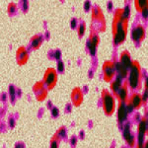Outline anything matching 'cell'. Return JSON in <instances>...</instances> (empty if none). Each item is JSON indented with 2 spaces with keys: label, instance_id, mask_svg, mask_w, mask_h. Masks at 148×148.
Wrapping results in <instances>:
<instances>
[{
  "label": "cell",
  "instance_id": "cell-30",
  "mask_svg": "<svg viewBox=\"0 0 148 148\" xmlns=\"http://www.w3.org/2000/svg\"><path fill=\"white\" fill-rule=\"evenodd\" d=\"M84 10L86 11H89L91 9V4L90 1H86L84 5Z\"/></svg>",
  "mask_w": 148,
  "mask_h": 148
},
{
  "label": "cell",
  "instance_id": "cell-40",
  "mask_svg": "<svg viewBox=\"0 0 148 148\" xmlns=\"http://www.w3.org/2000/svg\"><path fill=\"white\" fill-rule=\"evenodd\" d=\"M15 148H21V147H20V146H19V145H16V147Z\"/></svg>",
  "mask_w": 148,
  "mask_h": 148
},
{
  "label": "cell",
  "instance_id": "cell-23",
  "mask_svg": "<svg viewBox=\"0 0 148 148\" xmlns=\"http://www.w3.org/2000/svg\"><path fill=\"white\" fill-rule=\"evenodd\" d=\"M17 10V6L14 2H11L8 7V12L10 15H14Z\"/></svg>",
  "mask_w": 148,
  "mask_h": 148
},
{
  "label": "cell",
  "instance_id": "cell-31",
  "mask_svg": "<svg viewBox=\"0 0 148 148\" xmlns=\"http://www.w3.org/2000/svg\"><path fill=\"white\" fill-rule=\"evenodd\" d=\"M51 113H52L53 116L56 117V116H58V115H59V110L56 108H52V109H51Z\"/></svg>",
  "mask_w": 148,
  "mask_h": 148
},
{
  "label": "cell",
  "instance_id": "cell-38",
  "mask_svg": "<svg viewBox=\"0 0 148 148\" xmlns=\"http://www.w3.org/2000/svg\"><path fill=\"white\" fill-rule=\"evenodd\" d=\"M144 148H148V141H147L146 144L145 145V147H144Z\"/></svg>",
  "mask_w": 148,
  "mask_h": 148
},
{
  "label": "cell",
  "instance_id": "cell-15",
  "mask_svg": "<svg viewBox=\"0 0 148 148\" xmlns=\"http://www.w3.org/2000/svg\"><path fill=\"white\" fill-rule=\"evenodd\" d=\"M84 100V92L80 88H75L71 92V101L74 106H80Z\"/></svg>",
  "mask_w": 148,
  "mask_h": 148
},
{
  "label": "cell",
  "instance_id": "cell-33",
  "mask_svg": "<svg viewBox=\"0 0 148 148\" xmlns=\"http://www.w3.org/2000/svg\"><path fill=\"white\" fill-rule=\"evenodd\" d=\"M144 90L148 91V76L144 79Z\"/></svg>",
  "mask_w": 148,
  "mask_h": 148
},
{
  "label": "cell",
  "instance_id": "cell-36",
  "mask_svg": "<svg viewBox=\"0 0 148 148\" xmlns=\"http://www.w3.org/2000/svg\"><path fill=\"white\" fill-rule=\"evenodd\" d=\"M76 141H77V139H76V137H72V138H71V144L72 145H76Z\"/></svg>",
  "mask_w": 148,
  "mask_h": 148
},
{
  "label": "cell",
  "instance_id": "cell-34",
  "mask_svg": "<svg viewBox=\"0 0 148 148\" xmlns=\"http://www.w3.org/2000/svg\"><path fill=\"white\" fill-rule=\"evenodd\" d=\"M53 57L55 58V59H56V60L59 61V59H60V58H61V53H60V51H55V52H54V53H53Z\"/></svg>",
  "mask_w": 148,
  "mask_h": 148
},
{
  "label": "cell",
  "instance_id": "cell-3",
  "mask_svg": "<svg viewBox=\"0 0 148 148\" xmlns=\"http://www.w3.org/2000/svg\"><path fill=\"white\" fill-rule=\"evenodd\" d=\"M101 102L104 114L108 116L114 114L117 109L116 97L110 92V90L107 89L103 90L101 92Z\"/></svg>",
  "mask_w": 148,
  "mask_h": 148
},
{
  "label": "cell",
  "instance_id": "cell-10",
  "mask_svg": "<svg viewBox=\"0 0 148 148\" xmlns=\"http://www.w3.org/2000/svg\"><path fill=\"white\" fill-rule=\"evenodd\" d=\"M146 36V30L145 27L141 24H138L133 27L131 31V39L135 43H141L145 39Z\"/></svg>",
  "mask_w": 148,
  "mask_h": 148
},
{
  "label": "cell",
  "instance_id": "cell-32",
  "mask_svg": "<svg viewBox=\"0 0 148 148\" xmlns=\"http://www.w3.org/2000/svg\"><path fill=\"white\" fill-rule=\"evenodd\" d=\"M78 22L77 21H76V19H75V18H73V19H72L71 22V26L72 28H77L78 27Z\"/></svg>",
  "mask_w": 148,
  "mask_h": 148
},
{
  "label": "cell",
  "instance_id": "cell-35",
  "mask_svg": "<svg viewBox=\"0 0 148 148\" xmlns=\"http://www.w3.org/2000/svg\"><path fill=\"white\" fill-rule=\"evenodd\" d=\"M141 14V16H142V18H143L144 19H147L148 18V10L143 11Z\"/></svg>",
  "mask_w": 148,
  "mask_h": 148
},
{
  "label": "cell",
  "instance_id": "cell-25",
  "mask_svg": "<svg viewBox=\"0 0 148 148\" xmlns=\"http://www.w3.org/2000/svg\"><path fill=\"white\" fill-rule=\"evenodd\" d=\"M64 70V63L62 62V61L59 60L57 62V64H56V71L58 72L61 73V72H63Z\"/></svg>",
  "mask_w": 148,
  "mask_h": 148
},
{
  "label": "cell",
  "instance_id": "cell-24",
  "mask_svg": "<svg viewBox=\"0 0 148 148\" xmlns=\"http://www.w3.org/2000/svg\"><path fill=\"white\" fill-rule=\"evenodd\" d=\"M66 133H67V131H66L65 128L61 127L60 129H59V130L57 131V133H56V134L55 136L57 137L59 139H60V138H64V137L65 136Z\"/></svg>",
  "mask_w": 148,
  "mask_h": 148
},
{
  "label": "cell",
  "instance_id": "cell-14",
  "mask_svg": "<svg viewBox=\"0 0 148 148\" xmlns=\"http://www.w3.org/2000/svg\"><path fill=\"white\" fill-rule=\"evenodd\" d=\"M123 127V136L125 138V141L127 145L130 147H133L136 143V139L131 132L130 129V124L129 122H126L124 124Z\"/></svg>",
  "mask_w": 148,
  "mask_h": 148
},
{
  "label": "cell",
  "instance_id": "cell-9",
  "mask_svg": "<svg viewBox=\"0 0 148 148\" xmlns=\"http://www.w3.org/2000/svg\"><path fill=\"white\" fill-rule=\"evenodd\" d=\"M100 39L97 31L92 30L89 36L88 40V48L91 55H95L97 51V47L99 45Z\"/></svg>",
  "mask_w": 148,
  "mask_h": 148
},
{
  "label": "cell",
  "instance_id": "cell-20",
  "mask_svg": "<svg viewBox=\"0 0 148 148\" xmlns=\"http://www.w3.org/2000/svg\"><path fill=\"white\" fill-rule=\"evenodd\" d=\"M135 8L138 13L141 14L145 10H148V0H133Z\"/></svg>",
  "mask_w": 148,
  "mask_h": 148
},
{
  "label": "cell",
  "instance_id": "cell-13",
  "mask_svg": "<svg viewBox=\"0 0 148 148\" xmlns=\"http://www.w3.org/2000/svg\"><path fill=\"white\" fill-rule=\"evenodd\" d=\"M29 59V52L25 47H20L17 49L16 53V60L18 65L22 66L27 62Z\"/></svg>",
  "mask_w": 148,
  "mask_h": 148
},
{
  "label": "cell",
  "instance_id": "cell-4",
  "mask_svg": "<svg viewBox=\"0 0 148 148\" xmlns=\"http://www.w3.org/2000/svg\"><path fill=\"white\" fill-rule=\"evenodd\" d=\"M92 20L94 24L93 30L96 31H104L105 30V18L102 10L99 7H94L92 8Z\"/></svg>",
  "mask_w": 148,
  "mask_h": 148
},
{
  "label": "cell",
  "instance_id": "cell-1",
  "mask_svg": "<svg viewBox=\"0 0 148 148\" xmlns=\"http://www.w3.org/2000/svg\"><path fill=\"white\" fill-rule=\"evenodd\" d=\"M131 10L129 5L115 11L112 23V34L114 45L120 46L126 41L128 31V22Z\"/></svg>",
  "mask_w": 148,
  "mask_h": 148
},
{
  "label": "cell",
  "instance_id": "cell-29",
  "mask_svg": "<svg viewBox=\"0 0 148 148\" xmlns=\"http://www.w3.org/2000/svg\"><path fill=\"white\" fill-rule=\"evenodd\" d=\"M22 7L23 10H27L28 8V1L27 0H22Z\"/></svg>",
  "mask_w": 148,
  "mask_h": 148
},
{
  "label": "cell",
  "instance_id": "cell-28",
  "mask_svg": "<svg viewBox=\"0 0 148 148\" xmlns=\"http://www.w3.org/2000/svg\"><path fill=\"white\" fill-rule=\"evenodd\" d=\"M142 99H143L144 104H147L148 102V91L144 90L143 93H142Z\"/></svg>",
  "mask_w": 148,
  "mask_h": 148
},
{
  "label": "cell",
  "instance_id": "cell-7",
  "mask_svg": "<svg viewBox=\"0 0 148 148\" xmlns=\"http://www.w3.org/2000/svg\"><path fill=\"white\" fill-rule=\"evenodd\" d=\"M143 104L144 101L141 93L137 91H134L130 96L129 100L127 103V106L130 113H132L134 110H138L143 106Z\"/></svg>",
  "mask_w": 148,
  "mask_h": 148
},
{
  "label": "cell",
  "instance_id": "cell-11",
  "mask_svg": "<svg viewBox=\"0 0 148 148\" xmlns=\"http://www.w3.org/2000/svg\"><path fill=\"white\" fill-rule=\"evenodd\" d=\"M137 133H138V145H144L145 136L147 133V120L145 116L142 117L138 121Z\"/></svg>",
  "mask_w": 148,
  "mask_h": 148
},
{
  "label": "cell",
  "instance_id": "cell-19",
  "mask_svg": "<svg viewBox=\"0 0 148 148\" xmlns=\"http://www.w3.org/2000/svg\"><path fill=\"white\" fill-rule=\"evenodd\" d=\"M116 76L119 77L121 79H125L127 78L128 73H129V70L124 66L121 65V64L119 63V62H116Z\"/></svg>",
  "mask_w": 148,
  "mask_h": 148
},
{
  "label": "cell",
  "instance_id": "cell-2",
  "mask_svg": "<svg viewBox=\"0 0 148 148\" xmlns=\"http://www.w3.org/2000/svg\"><path fill=\"white\" fill-rule=\"evenodd\" d=\"M143 79L142 69L137 61H133L131 67L130 68L128 76L127 78V84L132 91H138L141 89Z\"/></svg>",
  "mask_w": 148,
  "mask_h": 148
},
{
  "label": "cell",
  "instance_id": "cell-27",
  "mask_svg": "<svg viewBox=\"0 0 148 148\" xmlns=\"http://www.w3.org/2000/svg\"><path fill=\"white\" fill-rule=\"evenodd\" d=\"M59 140L57 137H54L51 141V148H59Z\"/></svg>",
  "mask_w": 148,
  "mask_h": 148
},
{
  "label": "cell",
  "instance_id": "cell-18",
  "mask_svg": "<svg viewBox=\"0 0 148 148\" xmlns=\"http://www.w3.org/2000/svg\"><path fill=\"white\" fill-rule=\"evenodd\" d=\"M123 84H124L123 79H120L119 77L116 76V79L110 82V92L116 96V95L118 94V92H119L120 90H121Z\"/></svg>",
  "mask_w": 148,
  "mask_h": 148
},
{
  "label": "cell",
  "instance_id": "cell-21",
  "mask_svg": "<svg viewBox=\"0 0 148 148\" xmlns=\"http://www.w3.org/2000/svg\"><path fill=\"white\" fill-rule=\"evenodd\" d=\"M42 42H43V37L40 35H36L30 42V45L33 50H38L42 45Z\"/></svg>",
  "mask_w": 148,
  "mask_h": 148
},
{
  "label": "cell",
  "instance_id": "cell-22",
  "mask_svg": "<svg viewBox=\"0 0 148 148\" xmlns=\"http://www.w3.org/2000/svg\"><path fill=\"white\" fill-rule=\"evenodd\" d=\"M77 34L79 35V37H83L84 36L86 33V30H87V27H86V25L84 22H81L79 24L77 27Z\"/></svg>",
  "mask_w": 148,
  "mask_h": 148
},
{
  "label": "cell",
  "instance_id": "cell-37",
  "mask_svg": "<svg viewBox=\"0 0 148 148\" xmlns=\"http://www.w3.org/2000/svg\"><path fill=\"white\" fill-rule=\"evenodd\" d=\"M107 6H108V10H113V3H112V2H108V5H107Z\"/></svg>",
  "mask_w": 148,
  "mask_h": 148
},
{
  "label": "cell",
  "instance_id": "cell-8",
  "mask_svg": "<svg viewBox=\"0 0 148 148\" xmlns=\"http://www.w3.org/2000/svg\"><path fill=\"white\" fill-rule=\"evenodd\" d=\"M34 96L39 101H43L46 99L48 93V89L43 83V82H37L33 88Z\"/></svg>",
  "mask_w": 148,
  "mask_h": 148
},
{
  "label": "cell",
  "instance_id": "cell-39",
  "mask_svg": "<svg viewBox=\"0 0 148 148\" xmlns=\"http://www.w3.org/2000/svg\"><path fill=\"white\" fill-rule=\"evenodd\" d=\"M147 135H148V115H147Z\"/></svg>",
  "mask_w": 148,
  "mask_h": 148
},
{
  "label": "cell",
  "instance_id": "cell-16",
  "mask_svg": "<svg viewBox=\"0 0 148 148\" xmlns=\"http://www.w3.org/2000/svg\"><path fill=\"white\" fill-rule=\"evenodd\" d=\"M130 88L128 87L126 82H124V84L121 87V90L118 92V94L116 95V99L119 100V103H127L130 98Z\"/></svg>",
  "mask_w": 148,
  "mask_h": 148
},
{
  "label": "cell",
  "instance_id": "cell-5",
  "mask_svg": "<svg viewBox=\"0 0 148 148\" xmlns=\"http://www.w3.org/2000/svg\"><path fill=\"white\" fill-rule=\"evenodd\" d=\"M103 79L106 82H111L116 77V62L113 61H105L102 65Z\"/></svg>",
  "mask_w": 148,
  "mask_h": 148
},
{
  "label": "cell",
  "instance_id": "cell-6",
  "mask_svg": "<svg viewBox=\"0 0 148 148\" xmlns=\"http://www.w3.org/2000/svg\"><path fill=\"white\" fill-rule=\"evenodd\" d=\"M48 90H53L58 82V71L53 67H49L46 70L42 80Z\"/></svg>",
  "mask_w": 148,
  "mask_h": 148
},
{
  "label": "cell",
  "instance_id": "cell-17",
  "mask_svg": "<svg viewBox=\"0 0 148 148\" xmlns=\"http://www.w3.org/2000/svg\"><path fill=\"white\" fill-rule=\"evenodd\" d=\"M119 63L125 67L130 70L133 63V61L131 58V55L127 51H124L121 53L119 59Z\"/></svg>",
  "mask_w": 148,
  "mask_h": 148
},
{
  "label": "cell",
  "instance_id": "cell-12",
  "mask_svg": "<svg viewBox=\"0 0 148 148\" xmlns=\"http://www.w3.org/2000/svg\"><path fill=\"white\" fill-rule=\"evenodd\" d=\"M129 114L130 113L128 110L127 103H119L116 109V116H117L118 122L121 125H124L127 122V121Z\"/></svg>",
  "mask_w": 148,
  "mask_h": 148
},
{
  "label": "cell",
  "instance_id": "cell-26",
  "mask_svg": "<svg viewBox=\"0 0 148 148\" xmlns=\"http://www.w3.org/2000/svg\"><path fill=\"white\" fill-rule=\"evenodd\" d=\"M16 93V92L15 88L13 86H10V89H9V94H10V99L11 101H13L15 99Z\"/></svg>",
  "mask_w": 148,
  "mask_h": 148
}]
</instances>
